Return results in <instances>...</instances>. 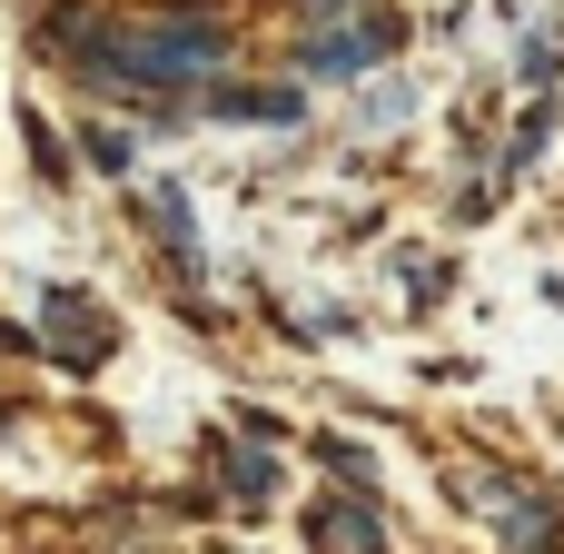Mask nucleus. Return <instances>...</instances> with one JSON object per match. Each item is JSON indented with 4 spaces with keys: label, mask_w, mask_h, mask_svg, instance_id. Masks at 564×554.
<instances>
[{
    "label": "nucleus",
    "mask_w": 564,
    "mask_h": 554,
    "mask_svg": "<svg viewBox=\"0 0 564 554\" xmlns=\"http://www.w3.org/2000/svg\"><path fill=\"white\" fill-rule=\"evenodd\" d=\"M397 40H406L397 10H347V20H317V30H307L297 69H307V79H357V69H377Z\"/></svg>",
    "instance_id": "f257e3e1"
},
{
    "label": "nucleus",
    "mask_w": 564,
    "mask_h": 554,
    "mask_svg": "<svg viewBox=\"0 0 564 554\" xmlns=\"http://www.w3.org/2000/svg\"><path fill=\"white\" fill-rule=\"evenodd\" d=\"M486 496L506 506V535H516V554H555V535H564V525H555V506H535L516 476H486Z\"/></svg>",
    "instance_id": "f03ea898"
},
{
    "label": "nucleus",
    "mask_w": 564,
    "mask_h": 554,
    "mask_svg": "<svg viewBox=\"0 0 564 554\" xmlns=\"http://www.w3.org/2000/svg\"><path fill=\"white\" fill-rule=\"evenodd\" d=\"M198 109H208V119H258V129H288L307 99H297V89H208Z\"/></svg>",
    "instance_id": "7ed1b4c3"
},
{
    "label": "nucleus",
    "mask_w": 564,
    "mask_h": 554,
    "mask_svg": "<svg viewBox=\"0 0 564 554\" xmlns=\"http://www.w3.org/2000/svg\"><path fill=\"white\" fill-rule=\"evenodd\" d=\"M317 545H337V554H387V525H377L367 506H317Z\"/></svg>",
    "instance_id": "20e7f679"
},
{
    "label": "nucleus",
    "mask_w": 564,
    "mask_h": 554,
    "mask_svg": "<svg viewBox=\"0 0 564 554\" xmlns=\"http://www.w3.org/2000/svg\"><path fill=\"white\" fill-rule=\"evenodd\" d=\"M149 218H159L169 258H178V268H198V218H188V198H178V188H149Z\"/></svg>",
    "instance_id": "39448f33"
},
{
    "label": "nucleus",
    "mask_w": 564,
    "mask_h": 554,
    "mask_svg": "<svg viewBox=\"0 0 564 554\" xmlns=\"http://www.w3.org/2000/svg\"><path fill=\"white\" fill-rule=\"evenodd\" d=\"M228 496H248V506H258V496H278V456H268V446L228 456Z\"/></svg>",
    "instance_id": "423d86ee"
},
{
    "label": "nucleus",
    "mask_w": 564,
    "mask_h": 554,
    "mask_svg": "<svg viewBox=\"0 0 564 554\" xmlns=\"http://www.w3.org/2000/svg\"><path fill=\"white\" fill-rule=\"evenodd\" d=\"M545 129H555V109H525V129H516V169H525V159L545 149Z\"/></svg>",
    "instance_id": "0eeeda50"
},
{
    "label": "nucleus",
    "mask_w": 564,
    "mask_h": 554,
    "mask_svg": "<svg viewBox=\"0 0 564 554\" xmlns=\"http://www.w3.org/2000/svg\"><path fill=\"white\" fill-rule=\"evenodd\" d=\"M89 169H129V139L119 129H89Z\"/></svg>",
    "instance_id": "6e6552de"
},
{
    "label": "nucleus",
    "mask_w": 564,
    "mask_h": 554,
    "mask_svg": "<svg viewBox=\"0 0 564 554\" xmlns=\"http://www.w3.org/2000/svg\"><path fill=\"white\" fill-rule=\"evenodd\" d=\"M555 297H564V287H555Z\"/></svg>",
    "instance_id": "1a4fd4ad"
}]
</instances>
